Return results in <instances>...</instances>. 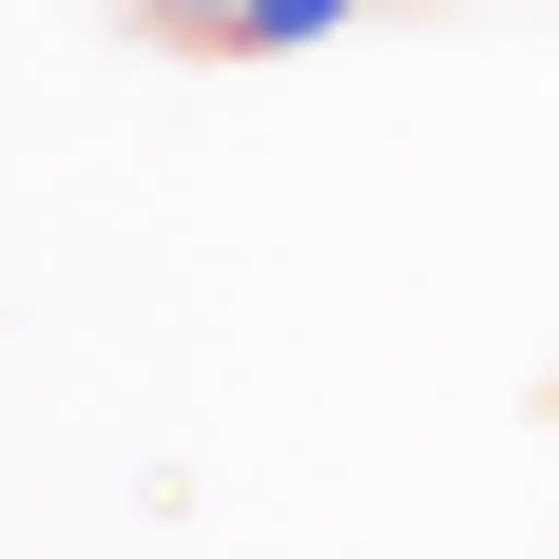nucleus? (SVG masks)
I'll list each match as a JSON object with an SVG mask.
<instances>
[{"mask_svg":"<svg viewBox=\"0 0 559 559\" xmlns=\"http://www.w3.org/2000/svg\"><path fill=\"white\" fill-rule=\"evenodd\" d=\"M135 20H155V39H231V0H135Z\"/></svg>","mask_w":559,"mask_h":559,"instance_id":"nucleus-2","label":"nucleus"},{"mask_svg":"<svg viewBox=\"0 0 559 559\" xmlns=\"http://www.w3.org/2000/svg\"><path fill=\"white\" fill-rule=\"evenodd\" d=\"M329 20H347V0H231V58H309Z\"/></svg>","mask_w":559,"mask_h":559,"instance_id":"nucleus-1","label":"nucleus"}]
</instances>
